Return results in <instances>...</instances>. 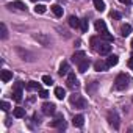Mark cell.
<instances>
[{"label":"cell","mask_w":133,"mask_h":133,"mask_svg":"<svg viewBox=\"0 0 133 133\" xmlns=\"http://www.w3.org/2000/svg\"><path fill=\"white\" fill-rule=\"evenodd\" d=\"M128 85H130V77H128L127 74H119V75L116 77V80H114V86H116V89H119V91L128 88Z\"/></svg>","instance_id":"cell-1"},{"label":"cell","mask_w":133,"mask_h":133,"mask_svg":"<svg viewBox=\"0 0 133 133\" xmlns=\"http://www.w3.org/2000/svg\"><path fill=\"white\" fill-rule=\"evenodd\" d=\"M69 102L75 107V108H86V105H88V102H86V99H83L82 96H78V94H72L71 96V99H69Z\"/></svg>","instance_id":"cell-2"},{"label":"cell","mask_w":133,"mask_h":133,"mask_svg":"<svg viewBox=\"0 0 133 133\" xmlns=\"http://www.w3.org/2000/svg\"><path fill=\"white\" fill-rule=\"evenodd\" d=\"M52 127H55V128H58V130H64V128H66V121H64L63 114H56L55 121L52 122Z\"/></svg>","instance_id":"cell-3"},{"label":"cell","mask_w":133,"mask_h":133,"mask_svg":"<svg viewBox=\"0 0 133 133\" xmlns=\"http://www.w3.org/2000/svg\"><path fill=\"white\" fill-rule=\"evenodd\" d=\"M108 122H110L114 128H119V116H117V113H116L114 110H111V111L108 113Z\"/></svg>","instance_id":"cell-4"},{"label":"cell","mask_w":133,"mask_h":133,"mask_svg":"<svg viewBox=\"0 0 133 133\" xmlns=\"http://www.w3.org/2000/svg\"><path fill=\"white\" fill-rule=\"evenodd\" d=\"M97 52L100 53V55H108L110 52H111V45L108 44V41L107 42H99V45H97Z\"/></svg>","instance_id":"cell-5"},{"label":"cell","mask_w":133,"mask_h":133,"mask_svg":"<svg viewBox=\"0 0 133 133\" xmlns=\"http://www.w3.org/2000/svg\"><path fill=\"white\" fill-rule=\"evenodd\" d=\"M107 69H108V64H107V61L97 59V61L94 63V71H97V72H102V71H107Z\"/></svg>","instance_id":"cell-6"},{"label":"cell","mask_w":133,"mask_h":133,"mask_svg":"<svg viewBox=\"0 0 133 133\" xmlns=\"http://www.w3.org/2000/svg\"><path fill=\"white\" fill-rule=\"evenodd\" d=\"M8 8H16V10H21V11H27V6H25V3L24 2H21V0H16V2H11V3H8Z\"/></svg>","instance_id":"cell-7"},{"label":"cell","mask_w":133,"mask_h":133,"mask_svg":"<svg viewBox=\"0 0 133 133\" xmlns=\"http://www.w3.org/2000/svg\"><path fill=\"white\" fill-rule=\"evenodd\" d=\"M55 108H56V107H55L53 103H44V105H42V113H44V114H47V116L55 114V111H56Z\"/></svg>","instance_id":"cell-8"},{"label":"cell","mask_w":133,"mask_h":133,"mask_svg":"<svg viewBox=\"0 0 133 133\" xmlns=\"http://www.w3.org/2000/svg\"><path fill=\"white\" fill-rule=\"evenodd\" d=\"M88 68H89V59H88V58H85L83 61L78 63V72H80V74H85V72L88 71Z\"/></svg>","instance_id":"cell-9"},{"label":"cell","mask_w":133,"mask_h":133,"mask_svg":"<svg viewBox=\"0 0 133 133\" xmlns=\"http://www.w3.org/2000/svg\"><path fill=\"white\" fill-rule=\"evenodd\" d=\"M85 56H86V53H85L83 50H78V52H75V53L72 55V61L78 64L80 61H83V59H85Z\"/></svg>","instance_id":"cell-10"},{"label":"cell","mask_w":133,"mask_h":133,"mask_svg":"<svg viewBox=\"0 0 133 133\" xmlns=\"http://www.w3.org/2000/svg\"><path fill=\"white\" fill-rule=\"evenodd\" d=\"M58 74H59L61 77H63V75H68V74H69V63H68V61H63V63H61Z\"/></svg>","instance_id":"cell-11"},{"label":"cell","mask_w":133,"mask_h":133,"mask_svg":"<svg viewBox=\"0 0 133 133\" xmlns=\"http://www.w3.org/2000/svg\"><path fill=\"white\" fill-rule=\"evenodd\" d=\"M72 124H74V127H83V124H85V117H83V114H77V116H74Z\"/></svg>","instance_id":"cell-12"},{"label":"cell","mask_w":133,"mask_h":133,"mask_svg":"<svg viewBox=\"0 0 133 133\" xmlns=\"http://www.w3.org/2000/svg\"><path fill=\"white\" fill-rule=\"evenodd\" d=\"M55 97H56L58 100H63V99L66 97V89L61 88V86H56V88H55Z\"/></svg>","instance_id":"cell-13"},{"label":"cell","mask_w":133,"mask_h":133,"mask_svg":"<svg viewBox=\"0 0 133 133\" xmlns=\"http://www.w3.org/2000/svg\"><path fill=\"white\" fill-rule=\"evenodd\" d=\"M68 86H69V88L77 86V78H75V74H74V72H69V74H68Z\"/></svg>","instance_id":"cell-14"},{"label":"cell","mask_w":133,"mask_h":133,"mask_svg":"<svg viewBox=\"0 0 133 133\" xmlns=\"http://www.w3.org/2000/svg\"><path fill=\"white\" fill-rule=\"evenodd\" d=\"M117 63H119L117 55H110V56L107 58V64H108V68H113V66H116Z\"/></svg>","instance_id":"cell-15"},{"label":"cell","mask_w":133,"mask_h":133,"mask_svg":"<svg viewBox=\"0 0 133 133\" xmlns=\"http://www.w3.org/2000/svg\"><path fill=\"white\" fill-rule=\"evenodd\" d=\"M130 33H131V25H130V24H124V25L121 27V35H122L124 38H127Z\"/></svg>","instance_id":"cell-16"},{"label":"cell","mask_w":133,"mask_h":133,"mask_svg":"<svg viewBox=\"0 0 133 133\" xmlns=\"http://www.w3.org/2000/svg\"><path fill=\"white\" fill-rule=\"evenodd\" d=\"M80 22H82V21H80L77 16H71V17H69V25H71L72 28H78V27H80Z\"/></svg>","instance_id":"cell-17"},{"label":"cell","mask_w":133,"mask_h":133,"mask_svg":"<svg viewBox=\"0 0 133 133\" xmlns=\"http://www.w3.org/2000/svg\"><path fill=\"white\" fill-rule=\"evenodd\" d=\"M50 10H52V13H53L56 17H61V16H63V8H61L59 5H52Z\"/></svg>","instance_id":"cell-18"},{"label":"cell","mask_w":133,"mask_h":133,"mask_svg":"<svg viewBox=\"0 0 133 133\" xmlns=\"http://www.w3.org/2000/svg\"><path fill=\"white\" fill-rule=\"evenodd\" d=\"M96 30H97L99 33H105V31H107L105 22H103V21H96Z\"/></svg>","instance_id":"cell-19"},{"label":"cell","mask_w":133,"mask_h":133,"mask_svg":"<svg viewBox=\"0 0 133 133\" xmlns=\"http://www.w3.org/2000/svg\"><path fill=\"white\" fill-rule=\"evenodd\" d=\"M27 89H30V91H41V85L36 83V82H28L27 83Z\"/></svg>","instance_id":"cell-20"},{"label":"cell","mask_w":133,"mask_h":133,"mask_svg":"<svg viewBox=\"0 0 133 133\" xmlns=\"http://www.w3.org/2000/svg\"><path fill=\"white\" fill-rule=\"evenodd\" d=\"M94 8L97 10V11H105V2L103 0H94Z\"/></svg>","instance_id":"cell-21"},{"label":"cell","mask_w":133,"mask_h":133,"mask_svg":"<svg viewBox=\"0 0 133 133\" xmlns=\"http://www.w3.org/2000/svg\"><path fill=\"white\" fill-rule=\"evenodd\" d=\"M11 78H13V74L10 71H2V82L3 83H8Z\"/></svg>","instance_id":"cell-22"},{"label":"cell","mask_w":133,"mask_h":133,"mask_svg":"<svg viewBox=\"0 0 133 133\" xmlns=\"http://www.w3.org/2000/svg\"><path fill=\"white\" fill-rule=\"evenodd\" d=\"M13 114H14V117H24V116H25V108L17 107V108H14Z\"/></svg>","instance_id":"cell-23"},{"label":"cell","mask_w":133,"mask_h":133,"mask_svg":"<svg viewBox=\"0 0 133 133\" xmlns=\"http://www.w3.org/2000/svg\"><path fill=\"white\" fill-rule=\"evenodd\" d=\"M45 10H47V8H45L44 5H36V6H35V13H36V14H44Z\"/></svg>","instance_id":"cell-24"},{"label":"cell","mask_w":133,"mask_h":133,"mask_svg":"<svg viewBox=\"0 0 133 133\" xmlns=\"http://www.w3.org/2000/svg\"><path fill=\"white\" fill-rule=\"evenodd\" d=\"M0 31H2V39H6L8 38V30H6L5 24H0Z\"/></svg>","instance_id":"cell-25"},{"label":"cell","mask_w":133,"mask_h":133,"mask_svg":"<svg viewBox=\"0 0 133 133\" xmlns=\"http://www.w3.org/2000/svg\"><path fill=\"white\" fill-rule=\"evenodd\" d=\"M80 27H82V31H88V28H89V24H88V19H83L82 22H80Z\"/></svg>","instance_id":"cell-26"},{"label":"cell","mask_w":133,"mask_h":133,"mask_svg":"<svg viewBox=\"0 0 133 133\" xmlns=\"http://www.w3.org/2000/svg\"><path fill=\"white\" fill-rule=\"evenodd\" d=\"M102 36H103V39H105V41H108V42H113V41H114V38H113V35H110L108 31H105V33H102Z\"/></svg>","instance_id":"cell-27"},{"label":"cell","mask_w":133,"mask_h":133,"mask_svg":"<svg viewBox=\"0 0 133 133\" xmlns=\"http://www.w3.org/2000/svg\"><path fill=\"white\" fill-rule=\"evenodd\" d=\"M42 83L50 86V85L53 83V80H52V77H50V75H44V77H42Z\"/></svg>","instance_id":"cell-28"},{"label":"cell","mask_w":133,"mask_h":133,"mask_svg":"<svg viewBox=\"0 0 133 133\" xmlns=\"http://www.w3.org/2000/svg\"><path fill=\"white\" fill-rule=\"evenodd\" d=\"M39 97H42V99H47V97H49V91H45V89H41V91H39Z\"/></svg>","instance_id":"cell-29"},{"label":"cell","mask_w":133,"mask_h":133,"mask_svg":"<svg viewBox=\"0 0 133 133\" xmlns=\"http://www.w3.org/2000/svg\"><path fill=\"white\" fill-rule=\"evenodd\" d=\"M2 110L3 111H8L10 110V103L8 102H2Z\"/></svg>","instance_id":"cell-30"},{"label":"cell","mask_w":133,"mask_h":133,"mask_svg":"<svg viewBox=\"0 0 133 133\" xmlns=\"http://www.w3.org/2000/svg\"><path fill=\"white\" fill-rule=\"evenodd\" d=\"M111 17H113V19H121V14H119L117 11H111Z\"/></svg>","instance_id":"cell-31"},{"label":"cell","mask_w":133,"mask_h":133,"mask_svg":"<svg viewBox=\"0 0 133 133\" xmlns=\"http://www.w3.org/2000/svg\"><path fill=\"white\" fill-rule=\"evenodd\" d=\"M128 68H130V69H133V56L128 59Z\"/></svg>","instance_id":"cell-32"},{"label":"cell","mask_w":133,"mask_h":133,"mask_svg":"<svg viewBox=\"0 0 133 133\" xmlns=\"http://www.w3.org/2000/svg\"><path fill=\"white\" fill-rule=\"evenodd\" d=\"M119 2H121V3H131L133 0H119Z\"/></svg>","instance_id":"cell-33"},{"label":"cell","mask_w":133,"mask_h":133,"mask_svg":"<svg viewBox=\"0 0 133 133\" xmlns=\"http://www.w3.org/2000/svg\"><path fill=\"white\" fill-rule=\"evenodd\" d=\"M131 49H133V39H131Z\"/></svg>","instance_id":"cell-34"},{"label":"cell","mask_w":133,"mask_h":133,"mask_svg":"<svg viewBox=\"0 0 133 133\" xmlns=\"http://www.w3.org/2000/svg\"><path fill=\"white\" fill-rule=\"evenodd\" d=\"M31 2H36V0H31Z\"/></svg>","instance_id":"cell-35"}]
</instances>
